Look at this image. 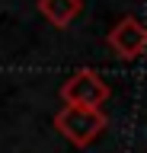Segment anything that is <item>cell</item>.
<instances>
[{
    "mask_svg": "<svg viewBox=\"0 0 147 153\" xmlns=\"http://www.w3.org/2000/svg\"><path fill=\"white\" fill-rule=\"evenodd\" d=\"M106 42L122 61H134V57H141L147 51V26L134 16H122L115 26L109 29Z\"/></svg>",
    "mask_w": 147,
    "mask_h": 153,
    "instance_id": "3",
    "label": "cell"
},
{
    "mask_svg": "<svg viewBox=\"0 0 147 153\" xmlns=\"http://www.w3.org/2000/svg\"><path fill=\"white\" fill-rule=\"evenodd\" d=\"M80 10H83V0H39V13L58 29H67Z\"/></svg>",
    "mask_w": 147,
    "mask_h": 153,
    "instance_id": "4",
    "label": "cell"
},
{
    "mask_svg": "<svg viewBox=\"0 0 147 153\" xmlns=\"http://www.w3.org/2000/svg\"><path fill=\"white\" fill-rule=\"evenodd\" d=\"M109 96H112L109 83L99 76V70H93V67H80V70H74V74L64 80V86H61V99H64V105L102 108V105L109 102Z\"/></svg>",
    "mask_w": 147,
    "mask_h": 153,
    "instance_id": "2",
    "label": "cell"
},
{
    "mask_svg": "<svg viewBox=\"0 0 147 153\" xmlns=\"http://www.w3.org/2000/svg\"><path fill=\"white\" fill-rule=\"evenodd\" d=\"M54 128L74 147H90L106 131V112L102 108H83V105H64L54 115Z\"/></svg>",
    "mask_w": 147,
    "mask_h": 153,
    "instance_id": "1",
    "label": "cell"
}]
</instances>
